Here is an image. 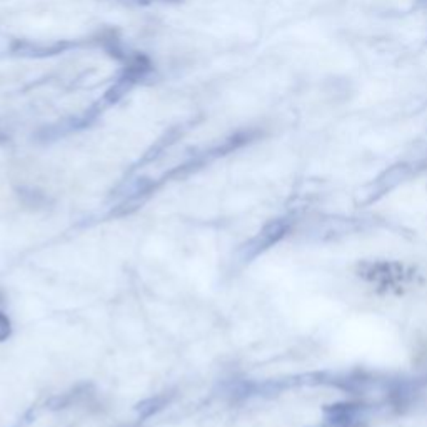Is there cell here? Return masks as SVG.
<instances>
[{
	"instance_id": "cell-1",
	"label": "cell",
	"mask_w": 427,
	"mask_h": 427,
	"mask_svg": "<svg viewBox=\"0 0 427 427\" xmlns=\"http://www.w3.org/2000/svg\"><path fill=\"white\" fill-rule=\"evenodd\" d=\"M167 400H169V399H167L165 395H158V398H152V399L144 400V402H140L139 406H137L139 416L140 417L152 416V414H156L157 411H161V409L165 406Z\"/></svg>"
},
{
	"instance_id": "cell-2",
	"label": "cell",
	"mask_w": 427,
	"mask_h": 427,
	"mask_svg": "<svg viewBox=\"0 0 427 427\" xmlns=\"http://www.w3.org/2000/svg\"><path fill=\"white\" fill-rule=\"evenodd\" d=\"M11 336V320L0 312V341H6Z\"/></svg>"
}]
</instances>
